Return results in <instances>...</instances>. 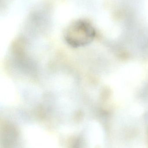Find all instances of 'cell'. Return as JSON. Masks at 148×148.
Masks as SVG:
<instances>
[{"instance_id":"1","label":"cell","mask_w":148,"mask_h":148,"mask_svg":"<svg viewBox=\"0 0 148 148\" xmlns=\"http://www.w3.org/2000/svg\"><path fill=\"white\" fill-rule=\"evenodd\" d=\"M95 34L94 29L89 22L80 19L73 22L68 27L64 37L70 46L77 48L89 44Z\"/></svg>"},{"instance_id":"2","label":"cell","mask_w":148,"mask_h":148,"mask_svg":"<svg viewBox=\"0 0 148 148\" xmlns=\"http://www.w3.org/2000/svg\"><path fill=\"white\" fill-rule=\"evenodd\" d=\"M2 136L1 148H10L15 140L16 130L11 126H6L3 129Z\"/></svg>"}]
</instances>
